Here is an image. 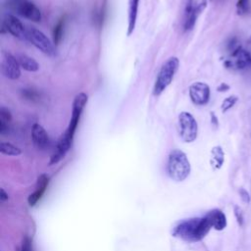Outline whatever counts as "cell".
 I'll list each match as a JSON object with an SVG mask.
<instances>
[{
  "instance_id": "28",
  "label": "cell",
  "mask_w": 251,
  "mask_h": 251,
  "mask_svg": "<svg viewBox=\"0 0 251 251\" xmlns=\"http://www.w3.org/2000/svg\"><path fill=\"white\" fill-rule=\"evenodd\" d=\"M244 47H245V49L247 50V52L249 53V55L251 57V37L248 39V41L246 42V45Z\"/></svg>"
},
{
  "instance_id": "26",
  "label": "cell",
  "mask_w": 251,
  "mask_h": 251,
  "mask_svg": "<svg viewBox=\"0 0 251 251\" xmlns=\"http://www.w3.org/2000/svg\"><path fill=\"white\" fill-rule=\"evenodd\" d=\"M239 194L241 195V199H242L244 202L249 203V201H250V197H249L248 192H247L245 189H240V190H239Z\"/></svg>"
},
{
  "instance_id": "9",
  "label": "cell",
  "mask_w": 251,
  "mask_h": 251,
  "mask_svg": "<svg viewBox=\"0 0 251 251\" xmlns=\"http://www.w3.org/2000/svg\"><path fill=\"white\" fill-rule=\"evenodd\" d=\"M189 97L197 106L206 105L210 99V87L207 83L196 81L189 86Z\"/></svg>"
},
{
  "instance_id": "19",
  "label": "cell",
  "mask_w": 251,
  "mask_h": 251,
  "mask_svg": "<svg viewBox=\"0 0 251 251\" xmlns=\"http://www.w3.org/2000/svg\"><path fill=\"white\" fill-rule=\"evenodd\" d=\"M11 121H12V114L10 110L2 106L0 108V132L1 133H5L8 130Z\"/></svg>"
},
{
  "instance_id": "21",
  "label": "cell",
  "mask_w": 251,
  "mask_h": 251,
  "mask_svg": "<svg viewBox=\"0 0 251 251\" xmlns=\"http://www.w3.org/2000/svg\"><path fill=\"white\" fill-rule=\"evenodd\" d=\"M65 25V18H61L56 24L53 29V42L55 45H58L63 37V30Z\"/></svg>"
},
{
  "instance_id": "27",
  "label": "cell",
  "mask_w": 251,
  "mask_h": 251,
  "mask_svg": "<svg viewBox=\"0 0 251 251\" xmlns=\"http://www.w3.org/2000/svg\"><path fill=\"white\" fill-rule=\"evenodd\" d=\"M229 89V85L225 83V82H222L219 86H218V91L220 92H224V91H227Z\"/></svg>"
},
{
  "instance_id": "30",
  "label": "cell",
  "mask_w": 251,
  "mask_h": 251,
  "mask_svg": "<svg viewBox=\"0 0 251 251\" xmlns=\"http://www.w3.org/2000/svg\"><path fill=\"white\" fill-rule=\"evenodd\" d=\"M211 121L216 126H218V118L215 116L214 113H211Z\"/></svg>"
},
{
  "instance_id": "4",
  "label": "cell",
  "mask_w": 251,
  "mask_h": 251,
  "mask_svg": "<svg viewBox=\"0 0 251 251\" xmlns=\"http://www.w3.org/2000/svg\"><path fill=\"white\" fill-rule=\"evenodd\" d=\"M179 66V61L176 57L169 58L161 67L153 88V94L155 96L160 95L172 82L177 69Z\"/></svg>"
},
{
  "instance_id": "7",
  "label": "cell",
  "mask_w": 251,
  "mask_h": 251,
  "mask_svg": "<svg viewBox=\"0 0 251 251\" xmlns=\"http://www.w3.org/2000/svg\"><path fill=\"white\" fill-rule=\"evenodd\" d=\"M27 40L31 42L38 50L47 56L53 57L56 55V49L51 40L39 29L35 27L27 28Z\"/></svg>"
},
{
  "instance_id": "29",
  "label": "cell",
  "mask_w": 251,
  "mask_h": 251,
  "mask_svg": "<svg viewBox=\"0 0 251 251\" xmlns=\"http://www.w3.org/2000/svg\"><path fill=\"white\" fill-rule=\"evenodd\" d=\"M0 199L1 201H4L6 199H8V194L5 192V190L3 188H1V195H0Z\"/></svg>"
},
{
  "instance_id": "18",
  "label": "cell",
  "mask_w": 251,
  "mask_h": 251,
  "mask_svg": "<svg viewBox=\"0 0 251 251\" xmlns=\"http://www.w3.org/2000/svg\"><path fill=\"white\" fill-rule=\"evenodd\" d=\"M224 161H225V153L222 147L221 146L213 147L211 151V160H210V163L213 169L215 170L220 169L223 166Z\"/></svg>"
},
{
  "instance_id": "3",
  "label": "cell",
  "mask_w": 251,
  "mask_h": 251,
  "mask_svg": "<svg viewBox=\"0 0 251 251\" xmlns=\"http://www.w3.org/2000/svg\"><path fill=\"white\" fill-rule=\"evenodd\" d=\"M190 163L185 153L179 149L171 151L168 158L167 171L169 176L176 181L184 180L190 174Z\"/></svg>"
},
{
  "instance_id": "6",
  "label": "cell",
  "mask_w": 251,
  "mask_h": 251,
  "mask_svg": "<svg viewBox=\"0 0 251 251\" xmlns=\"http://www.w3.org/2000/svg\"><path fill=\"white\" fill-rule=\"evenodd\" d=\"M224 65L226 68L239 71L251 67V57L244 46L235 45L231 48L228 57L225 60Z\"/></svg>"
},
{
  "instance_id": "15",
  "label": "cell",
  "mask_w": 251,
  "mask_h": 251,
  "mask_svg": "<svg viewBox=\"0 0 251 251\" xmlns=\"http://www.w3.org/2000/svg\"><path fill=\"white\" fill-rule=\"evenodd\" d=\"M205 217L210 222L212 227L217 230H223L226 226V217L220 209H213L209 211Z\"/></svg>"
},
{
  "instance_id": "12",
  "label": "cell",
  "mask_w": 251,
  "mask_h": 251,
  "mask_svg": "<svg viewBox=\"0 0 251 251\" xmlns=\"http://www.w3.org/2000/svg\"><path fill=\"white\" fill-rule=\"evenodd\" d=\"M31 139L33 144L40 150L46 149L50 144V139L47 131L39 124H33L31 127Z\"/></svg>"
},
{
  "instance_id": "16",
  "label": "cell",
  "mask_w": 251,
  "mask_h": 251,
  "mask_svg": "<svg viewBox=\"0 0 251 251\" xmlns=\"http://www.w3.org/2000/svg\"><path fill=\"white\" fill-rule=\"evenodd\" d=\"M16 58L20 64L21 68H23L25 71L31 72V73L38 71L39 65L33 58H31L25 54H22V53L18 54Z\"/></svg>"
},
{
  "instance_id": "22",
  "label": "cell",
  "mask_w": 251,
  "mask_h": 251,
  "mask_svg": "<svg viewBox=\"0 0 251 251\" xmlns=\"http://www.w3.org/2000/svg\"><path fill=\"white\" fill-rule=\"evenodd\" d=\"M237 101H238V97L236 95H230V96L225 98L224 101L222 102V105H221L222 112L223 113L227 112L229 109H231L236 104Z\"/></svg>"
},
{
  "instance_id": "11",
  "label": "cell",
  "mask_w": 251,
  "mask_h": 251,
  "mask_svg": "<svg viewBox=\"0 0 251 251\" xmlns=\"http://www.w3.org/2000/svg\"><path fill=\"white\" fill-rule=\"evenodd\" d=\"M14 5L17 13L22 17L35 23L41 21V12L32 2L27 0H16Z\"/></svg>"
},
{
  "instance_id": "20",
  "label": "cell",
  "mask_w": 251,
  "mask_h": 251,
  "mask_svg": "<svg viewBox=\"0 0 251 251\" xmlns=\"http://www.w3.org/2000/svg\"><path fill=\"white\" fill-rule=\"evenodd\" d=\"M0 151L3 155H8V156H18L22 153V150L19 147L9 142H1Z\"/></svg>"
},
{
  "instance_id": "14",
  "label": "cell",
  "mask_w": 251,
  "mask_h": 251,
  "mask_svg": "<svg viewBox=\"0 0 251 251\" xmlns=\"http://www.w3.org/2000/svg\"><path fill=\"white\" fill-rule=\"evenodd\" d=\"M48 182H49V178L46 175L42 174L38 176L37 178V182H36V187L33 193H31L28 196V204L30 206H33L37 203V201L41 198V196L43 195V193L45 192L47 186H48Z\"/></svg>"
},
{
  "instance_id": "13",
  "label": "cell",
  "mask_w": 251,
  "mask_h": 251,
  "mask_svg": "<svg viewBox=\"0 0 251 251\" xmlns=\"http://www.w3.org/2000/svg\"><path fill=\"white\" fill-rule=\"evenodd\" d=\"M205 6H206V2H203L197 6H194L192 3V0L188 1L185 9V14H184V29L185 30H189L194 26L198 15L202 12Z\"/></svg>"
},
{
  "instance_id": "2",
  "label": "cell",
  "mask_w": 251,
  "mask_h": 251,
  "mask_svg": "<svg viewBox=\"0 0 251 251\" xmlns=\"http://www.w3.org/2000/svg\"><path fill=\"white\" fill-rule=\"evenodd\" d=\"M212 228L208 219L191 218L180 222L173 230V235L187 242H196L203 239Z\"/></svg>"
},
{
  "instance_id": "5",
  "label": "cell",
  "mask_w": 251,
  "mask_h": 251,
  "mask_svg": "<svg viewBox=\"0 0 251 251\" xmlns=\"http://www.w3.org/2000/svg\"><path fill=\"white\" fill-rule=\"evenodd\" d=\"M177 128L180 138L186 142H193L198 133V125L189 112H181L177 117Z\"/></svg>"
},
{
  "instance_id": "1",
  "label": "cell",
  "mask_w": 251,
  "mask_h": 251,
  "mask_svg": "<svg viewBox=\"0 0 251 251\" xmlns=\"http://www.w3.org/2000/svg\"><path fill=\"white\" fill-rule=\"evenodd\" d=\"M87 100H88V96L83 92H80L77 95H75L74 102H73L72 116H71L69 126H68L66 131L62 134V136L59 138V140L57 142L56 148L50 158V162H49L50 165L56 164L59 161H61L65 157V155L67 154L69 149L71 148L75 132L77 125L79 123L81 113L84 110V107L86 106Z\"/></svg>"
},
{
  "instance_id": "25",
  "label": "cell",
  "mask_w": 251,
  "mask_h": 251,
  "mask_svg": "<svg viewBox=\"0 0 251 251\" xmlns=\"http://www.w3.org/2000/svg\"><path fill=\"white\" fill-rule=\"evenodd\" d=\"M21 251H30V241L27 237H25L23 241Z\"/></svg>"
},
{
  "instance_id": "17",
  "label": "cell",
  "mask_w": 251,
  "mask_h": 251,
  "mask_svg": "<svg viewBox=\"0 0 251 251\" xmlns=\"http://www.w3.org/2000/svg\"><path fill=\"white\" fill-rule=\"evenodd\" d=\"M139 0H129L128 5V24H127V35H130L135 27L136 18H137V9H138Z\"/></svg>"
},
{
  "instance_id": "23",
  "label": "cell",
  "mask_w": 251,
  "mask_h": 251,
  "mask_svg": "<svg viewBox=\"0 0 251 251\" xmlns=\"http://www.w3.org/2000/svg\"><path fill=\"white\" fill-rule=\"evenodd\" d=\"M250 11V0H237L236 13L239 16H244Z\"/></svg>"
},
{
  "instance_id": "10",
  "label": "cell",
  "mask_w": 251,
  "mask_h": 251,
  "mask_svg": "<svg viewBox=\"0 0 251 251\" xmlns=\"http://www.w3.org/2000/svg\"><path fill=\"white\" fill-rule=\"evenodd\" d=\"M4 28L10 32L14 37L21 40H27V29L24 24L14 15H6L3 22Z\"/></svg>"
},
{
  "instance_id": "8",
  "label": "cell",
  "mask_w": 251,
  "mask_h": 251,
  "mask_svg": "<svg viewBox=\"0 0 251 251\" xmlns=\"http://www.w3.org/2000/svg\"><path fill=\"white\" fill-rule=\"evenodd\" d=\"M1 73L9 79H18L21 75V66L16 57L9 52H3L1 61Z\"/></svg>"
},
{
  "instance_id": "24",
  "label": "cell",
  "mask_w": 251,
  "mask_h": 251,
  "mask_svg": "<svg viewBox=\"0 0 251 251\" xmlns=\"http://www.w3.org/2000/svg\"><path fill=\"white\" fill-rule=\"evenodd\" d=\"M234 215H235V218H236L237 223H238L240 226H242V225H243V214H242L241 209H240L238 206H235V207H234Z\"/></svg>"
}]
</instances>
